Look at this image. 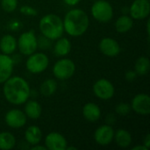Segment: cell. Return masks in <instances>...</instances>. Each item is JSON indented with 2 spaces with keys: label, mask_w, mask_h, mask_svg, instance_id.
I'll use <instances>...</instances> for the list:
<instances>
[{
  "label": "cell",
  "mask_w": 150,
  "mask_h": 150,
  "mask_svg": "<svg viewBox=\"0 0 150 150\" xmlns=\"http://www.w3.org/2000/svg\"><path fill=\"white\" fill-rule=\"evenodd\" d=\"M134 26V19L128 14H123L119 17L115 22L114 27L119 33H127Z\"/></svg>",
  "instance_id": "22"
},
{
  "label": "cell",
  "mask_w": 150,
  "mask_h": 150,
  "mask_svg": "<svg viewBox=\"0 0 150 150\" xmlns=\"http://www.w3.org/2000/svg\"><path fill=\"white\" fill-rule=\"evenodd\" d=\"M149 25L150 19L148 18V22H147V33H148V37H149Z\"/></svg>",
  "instance_id": "37"
},
{
  "label": "cell",
  "mask_w": 150,
  "mask_h": 150,
  "mask_svg": "<svg viewBox=\"0 0 150 150\" xmlns=\"http://www.w3.org/2000/svg\"><path fill=\"white\" fill-rule=\"evenodd\" d=\"M17 49L23 55L28 56L38 49L37 36L33 30L23 32L17 40Z\"/></svg>",
  "instance_id": "4"
},
{
  "label": "cell",
  "mask_w": 150,
  "mask_h": 150,
  "mask_svg": "<svg viewBox=\"0 0 150 150\" xmlns=\"http://www.w3.org/2000/svg\"><path fill=\"white\" fill-rule=\"evenodd\" d=\"M0 4L3 11L11 13L16 11L18 7V0H1Z\"/></svg>",
  "instance_id": "26"
},
{
  "label": "cell",
  "mask_w": 150,
  "mask_h": 150,
  "mask_svg": "<svg viewBox=\"0 0 150 150\" xmlns=\"http://www.w3.org/2000/svg\"><path fill=\"white\" fill-rule=\"evenodd\" d=\"M58 88V83L56 80L52 78H47L42 82L40 86V92L44 97H51L54 95Z\"/></svg>",
  "instance_id": "23"
},
{
  "label": "cell",
  "mask_w": 150,
  "mask_h": 150,
  "mask_svg": "<svg viewBox=\"0 0 150 150\" xmlns=\"http://www.w3.org/2000/svg\"><path fill=\"white\" fill-rule=\"evenodd\" d=\"M14 65L11 55L0 54V83H4L11 76Z\"/></svg>",
  "instance_id": "15"
},
{
  "label": "cell",
  "mask_w": 150,
  "mask_h": 150,
  "mask_svg": "<svg viewBox=\"0 0 150 150\" xmlns=\"http://www.w3.org/2000/svg\"><path fill=\"white\" fill-rule=\"evenodd\" d=\"M130 106L137 114L147 116L150 113V97L146 93H139L133 98Z\"/></svg>",
  "instance_id": "11"
},
{
  "label": "cell",
  "mask_w": 150,
  "mask_h": 150,
  "mask_svg": "<svg viewBox=\"0 0 150 150\" xmlns=\"http://www.w3.org/2000/svg\"><path fill=\"white\" fill-rule=\"evenodd\" d=\"M150 69V61L147 56H140L134 63V70L136 72L138 76H146L149 74Z\"/></svg>",
  "instance_id": "25"
},
{
  "label": "cell",
  "mask_w": 150,
  "mask_h": 150,
  "mask_svg": "<svg viewBox=\"0 0 150 150\" xmlns=\"http://www.w3.org/2000/svg\"><path fill=\"white\" fill-rule=\"evenodd\" d=\"M49 65L48 56L42 52H34L28 55L25 62V68L31 74L37 75L44 72Z\"/></svg>",
  "instance_id": "5"
},
{
  "label": "cell",
  "mask_w": 150,
  "mask_h": 150,
  "mask_svg": "<svg viewBox=\"0 0 150 150\" xmlns=\"http://www.w3.org/2000/svg\"><path fill=\"white\" fill-rule=\"evenodd\" d=\"M25 140L27 144L33 146L40 144L42 140V132L38 126H30L25 131Z\"/></svg>",
  "instance_id": "19"
},
{
  "label": "cell",
  "mask_w": 150,
  "mask_h": 150,
  "mask_svg": "<svg viewBox=\"0 0 150 150\" xmlns=\"http://www.w3.org/2000/svg\"><path fill=\"white\" fill-rule=\"evenodd\" d=\"M91 16L100 23H108L113 18L112 5L106 0H97L91 8Z\"/></svg>",
  "instance_id": "6"
},
{
  "label": "cell",
  "mask_w": 150,
  "mask_h": 150,
  "mask_svg": "<svg viewBox=\"0 0 150 150\" xmlns=\"http://www.w3.org/2000/svg\"><path fill=\"white\" fill-rule=\"evenodd\" d=\"M113 141L115 142L118 147L121 149H127V148H129L130 145L132 144L133 138H132L131 134L127 130L120 128V129H118L114 133Z\"/></svg>",
  "instance_id": "21"
},
{
  "label": "cell",
  "mask_w": 150,
  "mask_h": 150,
  "mask_svg": "<svg viewBox=\"0 0 150 150\" xmlns=\"http://www.w3.org/2000/svg\"><path fill=\"white\" fill-rule=\"evenodd\" d=\"M62 22L64 32L68 35L75 38L83 35L90 26L88 14L79 8L69 10L65 14Z\"/></svg>",
  "instance_id": "2"
},
{
  "label": "cell",
  "mask_w": 150,
  "mask_h": 150,
  "mask_svg": "<svg viewBox=\"0 0 150 150\" xmlns=\"http://www.w3.org/2000/svg\"><path fill=\"white\" fill-rule=\"evenodd\" d=\"M83 118L89 122H97L101 118V109L100 107L92 102L87 103L83 105Z\"/></svg>",
  "instance_id": "16"
},
{
  "label": "cell",
  "mask_w": 150,
  "mask_h": 150,
  "mask_svg": "<svg viewBox=\"0 0 150 150\" xmlns=\"http://www.w3.org/2000/svg\"><path fill=\"white\" fill-rule=\"evenodd\" d=\"M66 150H77V148H76V147H73V146H70V147L67 146Z\"/></svg>",
  "instance_id": "38"
},
{
  "label": "cell",
  "mask_w": 150,
  "mask_h": 150,
  "mask_svg": "<svg viewBox=\"0 0 150 150\" xmlns=\"http://www.w3.org/2000/svg\"><path fill=\"white\" fill-rule=\"evenodd\" d=\"M132 150H149V149L142 144V145H137V146L133 147Z\"/></svg>",
  "instance_id": "36"
},
{
  "label": "cell",
  "mask_w": 150,
  "mask_h": 150,
  "mask_svg": "<svg viewBox=\"0 0 150 150\" xmlns=\"http://www.w3.org/2000/svg\"><path fill=\"white\" fill-rule=\"evenodd\" d=\"M21 22L17 20V19H13V20H11L9 23H8V28L12 31V32H15V31H18L21 28Z\"/></svg>",
  "instance_id": "30"
},
{
  "label": "cell",
  "mask_w": 150,
  "mask_h": 150,
  "mask_svg": "<svg viewBox=\"0 0 150 150\" xmlns=\"http://www.w3.org/2000/svg\"><path fill=\"white\" fill-rule=\"evenodd\" d=\"M68 142L58 132H51L45 137V147L47 150H66Z\"/></svg>",
  "instance_id": "14"
},
{
  "label": "cell",
  "mask_w": 150,
  "mask_h": 150,
  "mask_svg": "<svg viewBox=\"0 0 150 150\" xmlns=\"http://www.w3.org/2000/svg\"><path fill=\"white\" fill-rule=\"evenodd\" d=\"M76 72L75 62L69 58L59 59L53 66L54 76L60 81H64L71 78Z\"/></svg>",
  "instance_id": "7"
},
{
  "label": "cell",
  "mask_w": 150,
  "mask_h": 150,
  "mask_svg": "<svg viewBox=\"0 0 150 150\" xmlns=\"http://www.w3.org/2000/svg\"><path fill=\"white\" fill-rule=\"evenodd\" d=\"M39 29L41 35L50 40H56L64 33L62 18L54 13L44 15L39 22Z\"/></svg>",
  "instance_id": "3"
},
{
  "label": "cell",
  "mask_w": 150,
  "mask_h": 150,
  "mask_svg": "<svg viewBox=\"0 0 150 150\" xmlns=\"http://www.w3.org/2000/svg\"><path fill=\"white\" fill-rule=\"evenodd\" d=\"M3 94L8 103L13 105H21L29 99L31 88L28 82L22 76H11L4 83Z\"/></svg>",
  "instance_id": "1"
},
{
  "label": "cell",
  "mask_w": 150,
  "mask_h": 150,
  "mask_svg": "<svg viewBox=\"0 0 150 150\" xmlns=\"http://www.w3.org/2000/svg\"><path fill=\"white\" fill-rule=\"evenodd\" d=\"M0 50L2 54L11 55L17 50V39L10 34H4L0 39Z\"/></svg>",
  "instance_id": "17"
},
{
  "label": "cell",
  "mask_w": 150,
  "mask_h": 150,
  "mask_svg": "<svg viewBox=\"0 0 150 150\" xmlns=\"http://www.w3.org/2000/svg\"><path fill=\"white\" fill-rule=\"evenodd\" d=\"M115 120H116V118H115V116H114L113 114H109V115H107V117H106V124L112 125V123L115 122Z\"/></svg>",
  "instance_id": "33"
},
{
  "label": "cell",
  "mask_w": 150,
  "mask_h": 150,
  "mask_svg": "<svg viewBox=\"0 0 150 150\" xmlns=\"http://www.w3.org/2000/svg\"><path fill=\"white\" fill-rule=\"evenodd\" d=\"M99 51L107 57H116L120 53V45L119 42L110 37L103 38L98 44Z\"/></svg>",
  "instance_id": "13"
},
{
  "label": "cell",
  "mask_w": 150,
  "mask_h": 150,
  "mask_svg": "<svg viewBox=\"0 0 150 150\" xmlns=\"http://www.w3.org/2000/svg\"><path fill=\"white\" fill-rule=\"evenodd\" d=\"M131 111L132 109H131L130 105L127 103H124V102L118 104L115 107V112L120 116H127Z\"/></svg>",
  "instance_id": "27"
},
{
  "label": "cell",
  "mask_w": 150,
  "mask_h": 150,
  "mask_svg": "<svg viewBox=\"0 0 150 150\" xmlns=\"http://www.w3.org/2000/svg\"><path fill=\"white\" fill-rule=\"evenodd\" d=\"M5 124L13 129H18L23 127L27 121V117L24 111L19 109H11L4 115Z\"/></svg>",
  "instance_id": "10"
},
{
  "label": "cell",
  "mask_w": 150,
  "mask_h": 150,
  "mask_svg": "<svg viewBox=\"0 0 150 150\" xmlns=\"http://www.w3.org/2000/svg\"><path fill=\"white\" fill-rule=\"evenodd\" d=\"M137 76H138V75L136 74V72L134 69L133 70H127L125 74V78L127 82H134Z\"/></svg>",
  "instance_id": "31"
},
{
  "label": "cell",
  "mask_w": 150,
  "mask_h": 150,
  "mask_svg": "<svg viewBox=\"0 0 150 150\" xmlns=\"http://www.w3.org/2000/svg\"><path fill=\"white\" fill-rule=\"evenodd\" d=\"M37 40H38V48H40V49H47L50 47L51 46V40L49 39H47V37L41 35L40 36L39 38H37Z\"/></svg>",
  "instance_id": "29"
},
{
  "label": "cell",
  "mask_w": 150,
  "mask_h": 150,
  "mask_svg": "<svg viewBox=\"0 0 150 150\" xmlns=\"http://www.w3.org/2000/svg\"><path fill=\"white\" fill-rule=\"evenodd\" d=\"M24 112L26 115L28 119L31 120H38L42 113V108L40 103H38L36 100H27L25 103L24 107Z\"/></svg>",
  "instance_id": "20"
},
{
  "label": "cell",
  "mask_w": 150,
  "mask_h": 150,
  "mask_svg": "<svg viewBox=\"0 0 150 150\" xmlns=\"http://www.w3.org/2000/svg\"><path fill=\"white\" fill-rule=\"evenodd\" d=\"M30 149L32 150H47V148L45 147V145H40V144H36L33 146H30Z\"/></svg>",
  "instance_id": "35"
},
{
  "label": "cell",
  "mask_w": 150,
  "mask_h": 150,
  "mask_svg": "<svg viewBox=\"0 0 150 150\" xmlns=\"http://www.w3.org/2000/svg\"><path fill=\"white\" fill-rule=\"evenodd\" d=\"M63 3L69 6H76L82 0H62Z\"/></svg>",
  "instance_id": "32"
},
{
  "label": "cell",
  "mask_w": 150,
  "mask_h": 150,
  "mask_svg": "<svg viewBox=\"0 0 150 150\" xmlns=\"http://www.w3.org/2000/svg\"><path fill=\"white\" fill-rule=\"evenodd\" d=\"M143 145L145 146V147H147L149 149L150 148V134H148L145 137H144V139H143Z\"/></svg>",
  "instance_id": "34"
},
{
  "label": "cell",
  "mask_w": 150,
  "mask_h": 150,
  "mask_svg": "<svg viewBox=\"0 0 150 150\" xmlns=\"http://www.w3.org/2000/svg\"><path fill=\"white\" fill-rule=\"evenodd\" d=\"M114 133L115 131L111 125H102L94 132V140L100 146H108L113 142Z\"/></svg>",
  "instance_id": "12"
},
{
  "label": "cell",
  "mask_w": 150,
  "mask_h": 150,
  "mask_svg": "<svg viewBox=\"0 0 150 150\" xmlns=\"http://www.w3.org/2000/svg\"><path fill=\"white\" fill-rule=\"evenodd\" d=\"M129 16L133 19L143 20L149 17L150 1L149 0H134L130 7H128Z\"/></svg>",
  "instance_id": "9"
},
{
  "label": "cell",
  "mask_w": 150,
  "mask_h": 150,
  "mask_svg": "<svg viewBox=\"0 0 150 150\" xmlns=\"http://www.w3.org/2000/svg\"><path fill=\"white\" fill-rule=\"evenodd\" d=\"M17 141L15 136L10 132L0 133V149L10 150L15 148Z\"/></svg>",
  "instance_id": "24"
},
{
  "label": "cell",
  "mask_w": 150,
  "mask_h": 150,
  "mask_svg": "<svg viewBox=\"0 0 150 150\" xmlns=\"http://www.w3.org/2000/svg\"><path fill=\"white\" fill-rule=\"evenodd\" d=\"M19 11L21 14L27 16V17H34L36 15H38V11L30 5H23L19 8Z\"/></svg>",
  "instance_id": "28"
},
{
  "label": "cell",
  "mask_w": 150,
  "mask_h": 150,
  "mask_svg": "<svg viewBox=\"0 0 150 150\" xmlns=\"http://www.w3.org/2000/svg\"><path fill=\"white\" fill-rule=\"evenodd\" d=\"M72 48L71 41L65 37H60L56 40L55 44L54 46V54L58 57H65L68 55Z\"/></svg>",
  "instance_id": "18"
},
{
  "label": "cell",
  "mask_w": 150,
  "mask_h": 150,
  "mask_svg": "<svg viewBox=\"0 0 150 150\" xmlns=\"http://www.w3.org/2000/svg\"><path fill=\"white\" fill-rule=\"evenodd\" d=\"M92 91L98 98L101 100H109L113 98L115 94V88L112 83L108 79L100 78L94 83Z\"/></svg>",
  "instance_id": "8"
}]
</instances>
